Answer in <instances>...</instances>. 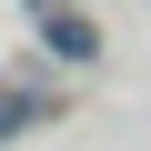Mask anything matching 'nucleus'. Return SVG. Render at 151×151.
Here are the masks:
<instances>
[{
	"instance_id": "obj_2",
	"label": "nucleus",
	"mask_w": 151,
	"mask_h": 151,
	"mask_svg": "<svg viewBox=\"0 0 151 151\" xmlns=\"http://www.w3.org/2000/svg\"><path fill=\"white\" fill-rule=\"evenodd\" d=\"M10 121H30V91H0V141H10Z\"/></svg>"
},
{
	"instance_id": "obj_1",
	"label": "nucleus",
	"mask_w": 151,
	"mask_h": 151,
	"mask_svg": "<svg viewBox=\"0 0 151 151\" xmlns=\"http://www.w3.org/2000/svg\"><path fill=\"white\" fill-rule=\"evenodd\" d=\"M40 40H50L60 60H91V20H81V10H60V0L40 10Z\"/></svg>"
}]
</instances>
